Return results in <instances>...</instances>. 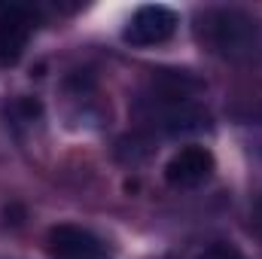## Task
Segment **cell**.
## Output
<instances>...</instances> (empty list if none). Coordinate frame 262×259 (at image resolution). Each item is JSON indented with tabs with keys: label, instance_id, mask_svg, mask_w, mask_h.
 Here are the masks:
<instances>
[{
	"label": "cell",
	"instance_id": "cell-1",
	"mask_svg": "<svg viewBox=\"0 0 262 259\" xmlns=\"http://www.w3.org/2000/svg\"><path fill=\"white\" fill-rule=\"evenodd\" d=\"M198 37L223 58H247L262 40V25L244 9H210L201 15Z\"/></svg>",
	"mask_w": 262,
	"mask_h": 259
},
{
	"label": "cell",
	"instance_id": "cell-2",
	"mask_svg": "<svg viewBox=\"0 0 262 259\" xmlns=\"http://www.w3.org/2000/svg\"><path fill=\"white\" fill-rule=\"evenodd\" d=\"M174 31H177V12L165 3H146L131 15L122 37L131 46L146 49V46H159V43L171 40Z\"/></svg>",
	"mask_w": 262,
	"mask_h": 259
},
{
	"label": "cell",
	"instance_id": "cell-3",
	"mask_svg": "<svg viewBox=\"0 0 262 259\" xmlns=\"http://www.w3.org/2000/svg\"><path fill=\"white\" fill-rule=\"evenodd\" d=\"M46 244H49V253L55 259H104L107 256V247L104 241L82 229V226H70V223H61V226H52L49 235H46Z\"/></svg>",
	"mask_w": 262,
	"mask_h": 259
},
{
	"label": "cell",
	"instance_id": "cell-4",
	"mask_svg": "<svg viewBox=\"0 0 262 259\" xmlns=\"http://www.w3.org/2000/svg\"><path fill=\"white\" fill-rule=\"evenodd\" d=\"M213 174V156L204 146H183L165 165V180L177 189H195Z\"/></svg>",
	"mask_w": 262,
	"mask_h": 259
},
{
	"label": "cell",
	"instance_id": "cell-5",
	"mask_svg": "<svg viewBox=\"0 0 262 259\" xmlns=\"http://www.w3.org/2000/svg\"><path fill=\"white\" fill-rule=\"evenodd\" d=\"M34 34V15L25 6L0 9V64H15Z\"/></svg>",
	"mask_w": 262,
	"mask_h": 259
},
{
	"label": "cell",
	"instance_id": "cell-6",
	"mask_svg": "<svg viewBox=\"0 0 262 259\" xmlns=\"http://www.w3.org/2000/svg\"><path fill=\"white\" fill-rule=\"evenodd\" d=\"M198 259H244V256H241L238 247H232V244H213V247L201 250Z\"/></svg>",
	"mask_w": 262,
	"mask_h": 259
},
{
	"label": "cell",
	"instance_id": "cell-7",
	"mask_svg": "<svg viewBox=\"0 0 262 259\" xmlns=\"http://www.w3.org/2000/svg\"><path fill=\"white\" fill-rule=\"evenodd\" d=\"M259 217H262V201H259Z\"/></svg>",
	"mask_w": 262,
	"mask_h": 259
}]
</instances>
